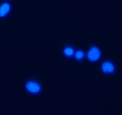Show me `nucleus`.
<instances>
[{"label": "nucleus", "instance_id": "nucleus-1", "mask_svg": "<svg viewBox=\"0 0 122 115\" xmlns=\"http://www.w3.org/2000/svg\"><path fill=\"white\" fill-rule=\"evenodd\" d=\"M101 55V53L99 49L95 46L92 47L87 53L88 59L92 62L98 60Z\"/></svg>", "mask_w": 122, "mask_h": 115}, {"label": "nucleus", "instance_id": "nucleus-2", "mask_svg": "<svg viewBox=\"0 0 122 115\" xmlns=\"http://www.w3.org/2000/svg\"><path fill=\"white\" fill-rule=\"evenodd\" d=\"M26 88L29 91L32 93H37L41 89L40 85L34 81H30L28 82L26 84Z\"/></svg>", "mask_w": 122, "mask_h": 115}, {"label": "nucleus", "instance_id": "nucleus-3", "mask_svg": "<svg viewBox=\"0 0 122 115\" xmlns=\"http://www.w3.org/2000/svg\"><path fill=\"white\" fill-rule=\"evenodd\" d=\"M10 7L8 3L4 2L0 6V17L5 16L10 11Z\"/></svg>", "mask_w": 122, "mask_h": 115}, {"label": "nucleus", "instance_id": "nucleus-4", "mask_svg": "<svg viewBox=\"0 0 122 115\" xmlns=\"http://www.w3.org/2000/svg\"><path fill=\"white\" fill-rule=\"evenodd\" d=\"M102 69L103 71L106 73H110L114 71V66L110 62H105L102 65Z\"/></svg>", "mask_w": 122, "mask_h": 115}, {"label": "nucleus", "instance_id": "nucleus-5", "mask_svg": "<svg viewBox=\"0 0 122 115\" xmlns=\"http://www.w3.org/2000/svg\"><path fill=\"white\" fill-rule=\"evenodd\" d=\"M64 53L66 56H71L73 55L74 51L73 49L70 47H67L64 49Z\"/></svg>", "mask_w": 122, "mask_h": 115}, {"label": "nucleus", "instance_id": "nucleus-6", "mask_svg": "<svg viewBox=\"0 0 122 115\" xmlns=\"http://www.w3.org/2000/svg\"><path fill=\"white\" fill-rule=\"evenodd\" d=\"M84 57V53L81 50H78L75 53V57L78 60H81Z\"/></svg>", "mask_w": 122, "mask_h": 115}]
</instances>
